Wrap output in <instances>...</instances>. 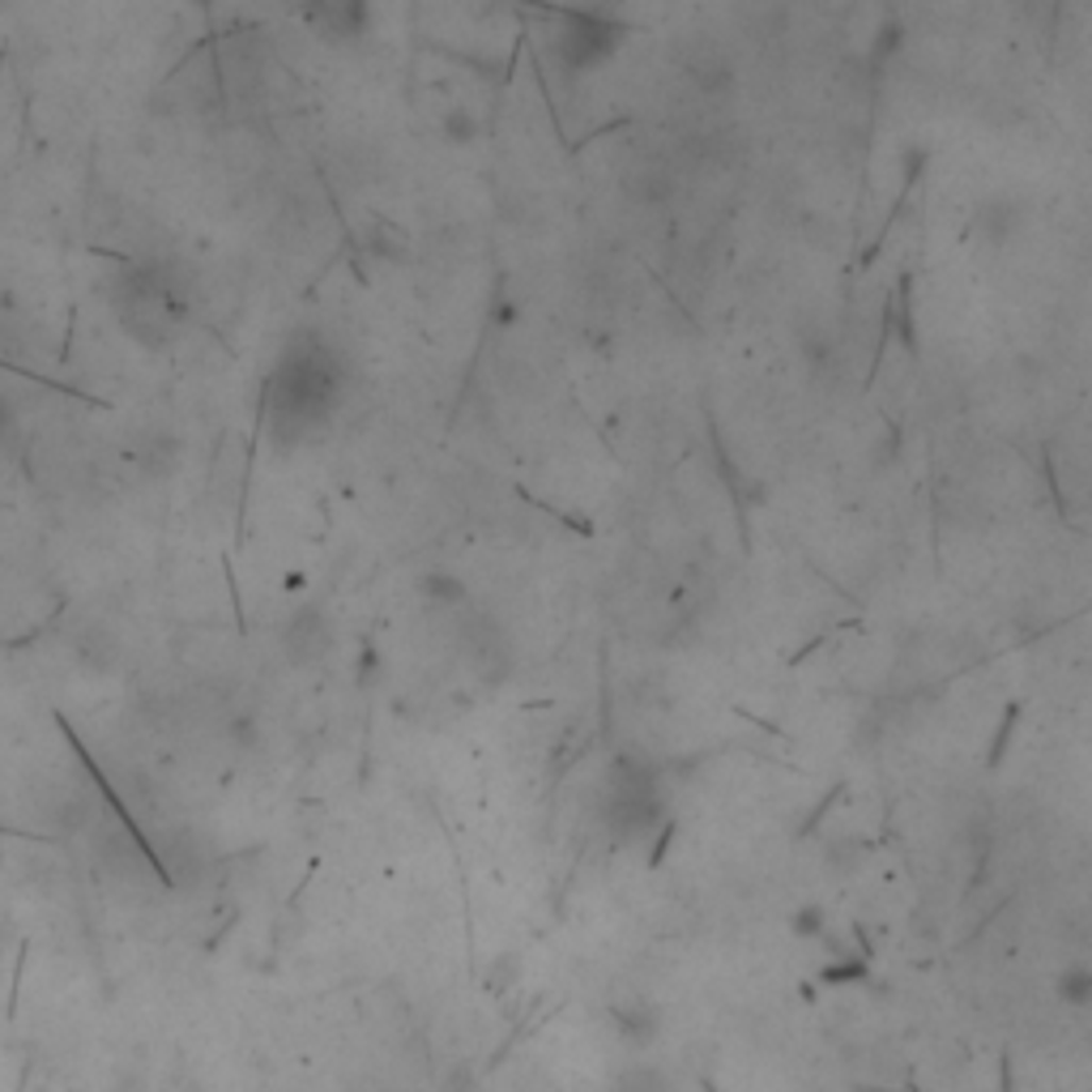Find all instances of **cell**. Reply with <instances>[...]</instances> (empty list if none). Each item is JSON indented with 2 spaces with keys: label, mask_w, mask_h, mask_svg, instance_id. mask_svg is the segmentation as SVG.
<instances>
[{
  "label": "cell",
  "mask_w": 1092,
  "mask_h": 1092,
  "mask_svg": "<svg viewBox=\"0 0 1092 1092\" xmlns=\"http://www.w3.org/2000/svg\"><path fill=\"white\" fill-rule=\"evenodd\" d=\"M419 594H423L427 602H436V607H457V602L465 598V585H461V577H453V573H427V577L419 581Z\"/></svg>",
  "instance_id": "5"
},
{
  "label": "cell",
  "mask_w": 1092,
  "mask_h": 1092,
  "mask_svg": "<svg viewBox=\"0 0 1092 1092\" xmlns=\"http://www.w3.org/2000/svg\"><path fill=\"white\" fill-rule=\"evenodd\" d=\"M611 1028H615L632 1050H641V1045H649V1041L662 1033V1011H658V1003L632 994V999L611 1003Z\"/></svg>",
  "instance_id": "2"
},
{
  "label": "cell",
  "mask_w": 1092,
  "mask_h": 1092,
  "mask_svg": "<svg viewBox=\"0 0 1092 1092\" xmlns=\"http://www.w3.org/2000/svg\"><path fill=\"white\" fill-rule=\"evenodd\" d=\"M829 931H833V918L819 901H802L789 914V935L794 939H829Z\"/></svg>",
  "instance_id": "4"
},
{
  "label": "cell",
  "mask_w": 1092,
  "mask_h": 1092,
  "mask_svg": "<svg viewBox=\"0 0 1092 1092\" xmlns=\"http://www.w3.org/2000/svg\"><path fill=\"white\" fill-rule=\"evenodd\" d=\"M448 133H453V141H470V137H474V120L461 112V116L448 120Z\"/></svg>",
  "instance_id": "8"
},
{
  "label": "cell",
  "mask_w": 1092,
  "mask_h": 1092,
  "mask_svg": "<svg viewBox=\"0 0 1092 1092\" xmlns=\"http://www.w3.org/2000/svg\"><path fill=\"white\" fill-rule=\"evenodd\" d=\"M1054 999L1067 1007H1092V965L1088 960L1062 965L1054 977Z\"/></svg>",
  "instance_id": "3"
},
{
  "label": "cell",
  "mask_w": 1092,
  "mask_h": 1092,
  "mask_svg": "<svg viewBox=\"0 0 1092 1092\" xmlns=\"http://www.w3.org/2000/svg\"><path fill=\"white\" fill-rule=\"evenodd\" d=\"M901 35H905V27H901V22H884V27H880V35L871 39V52H875V56H892V52L901 48Z\"/></svg>",
  "instance_id": "7"
},
{
  "label": "cell",
  "mask_w": 1092,
  "mask_h": 1092,
  "mask_svg": "<svg viewBox=\"0 0 1092 1092\" xmlns=\"http://www.w3.org/2000/svg\"><path fill=\"white\" fill-rule=\"evenodd\" d=\"M611 1092H675V1088H670V1079H662L658 1071L636 1067V1071H624Z\"/></svg>",
  "instance_id": "6"
},
{
  "label": "cell",
  "mask_w": 1092,
  "mask_h": 1092,
  "mask_svg": "<svg viewBox=\"0 0 1092 1092\" xmlns=\"http://www.w3.org/2000/svg\"><path fill=\"white\" fill-rule=\"evenodd\" d=\"M560 18H564V31L556 35V52L573 73L602 65L624 39V22H611L598 10H560Z\"/></svg>",
  "instance_id": "1"
}]
</instances>
